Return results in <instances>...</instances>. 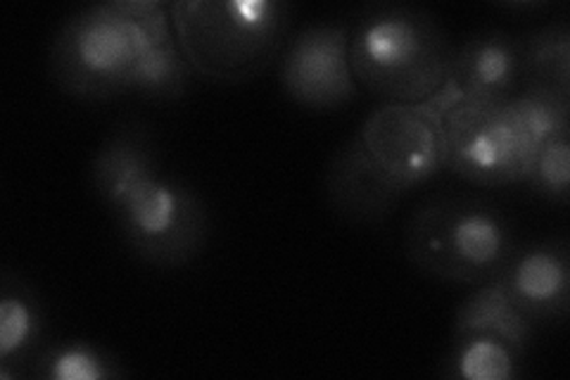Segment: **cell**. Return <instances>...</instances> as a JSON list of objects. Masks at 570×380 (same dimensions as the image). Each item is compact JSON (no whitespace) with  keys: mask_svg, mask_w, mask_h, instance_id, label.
<instances>
[{"mask_svg":"<svg viewBox=\"0 0 570 380\" xmlns=\"http://www.w3.org/2000/svg\"><path fill=\"white\" fill-rule=\"evenodd\" d=\"M88 181L142 264L169 271L203 255L212 235L209 210L186 181L167 172L146 121L115 124L91 159Z\"/></svg>","mask_w":570,"mask_h":380,"instance_id":"6da1fadb","label":"cell"},{"mask_svg":"<svg viewBox=\"0 0 570 380\" xmlns=\"http://www.w3.org/2000/svg\"><path fill=\"white\" fill-rule=\"evenodd\" d=\"M454 46L433 12L373 3L350 22V69L383 105H433L448 88Z\"/></svg>","mask_w":570,"mask_h":380,"instance_id":"7a4b0ae2","label":"cell"},{"mask_svg":"<svg viewBox=\"0 0 570 380\" xmlns=\"http://www.w3.org/2000/svg\"><path fill=\"white\" fill-rule=\"evenodd\" d=\"M171 33L167 3L107 0L88 6L71 14L52 39L50 77L77 100L127 96L138 60Z\"/></svg>","mask_w":570,"mask_h":380,"instance_id":"3957f363","label":"cell"},{"mask_svg":"<svg viewBox=\"0 0 570 380\" xmlns=\"http://www.w3.org/2000/svg\"><path fill=\"white\" fill-rule=\"evenodd\" d=\"M169 20L195 75L243 84L281 58L293 6L281 0H178L169 6Z\"/></svg>","mask_w":570,"mask_h":380,"instance_id":"277c9868","label":"cell"},{"mask_svg":"<svg viewBox=\"0 0 570 380\" xmlns=\"http://www.w3.org/2000/svg\"><path fill=\"white\" fill-rule=\"evenodd\" d=\"M519 243L511 216L478 195L428 197L404 226L406 260L444 283L494 281Z\"/></svg>","mask_w":570,"mask_h":380,"instance_id":"5b68a950","label":"cell"},{"mask_svg":"<svg viewBox=\"0 0 570 380\" xmlns=\"http://www.w3.org/2000/svg\"><path fill=\"white\" fill-rule=\"evenodd\" d=\"M433 107L444 134V169L480 188L523 184L538 146L511 100L438 98Z\"/></svg>","mask_w":570,"mask_h":380,"instance_id":"8992f818","label":"cell"},{"mask_svg":"<svg viewBox=\"0 0 570 380\" xmlns=\"http://www.w3.org/2000/svg\"><path fill=\"white\" fill-rule=\"evenodd\" d=\"M350 22H312L291 33L278 58L283 94L307 110H337L356 98Z\"/></svg>","mask_w":570,"mask_h":380,"instance_id":"52a82bcc","label":"cell"},{"mask_svg":"<svg viewBox=\"0 0 570 380\" xmlns=\"http://www.w3.org/2000/svg\"><path fill=\"white\" fill-rule=\"evenodd\" d=\"M356 136L376 165L409 191L444 169V134L433 105H381Z\"/></svg>","mask_w":570,"mask_h":380,"instance_id":"ba28073f","label":"cell"},{"mask_svg":"<svg viewBox=\"0 0 570 380\" xmlns=\"http://www.w3.org/2000/svg\"><path fill=\"white\" fill-rule=\"evenodd\" d=\"M494 283L534 325L566 321L570 312L568 241L519 243Z\"/></svg>","mask_w":570,"mask_h":380,"instance_id":"9c48e42d","label":"cell"},{"mask_svg":"<svg viewBox=\"0 0 570 380\" xmlns=\"http://www.w3.org/2000/svg\"><path fill=\"white\" fill-rule=\"evenodd\" d=\"M324 193L328 205L350 224L376 226L395 214L404 197L412 193L387 176L352 136L337 148L324 172Z\"/></svg>","mask_w":570,"mask_h":380,"instance_id":"30bf717a","label":"cell"},{"mask_svg":"<svg viewBox=\"0 0 570 380\" xmlns=\"http://www.w3.org/2000/svg\"><path fill=\"white\" fill-rule=\"evenodd\" d=\"M521 88L519 36L483 29L454 48L450 81L440 98L499 103L511 100Z\"/></svg>","mask_w":570,"mask_h":380,"instance_id":"8fae6325","label":"cell"},{"mask_svg":"<svg viewBox=\"0 0 570 380\" xmlns=\"http://www.w3.org/2000/svg\"><path fill=\"white\" fill-rule=\"evenodd\" d=\"M48 342V314L41 295L22 276L0 279V378L27 376L31 359Z\"/></svg>","mask_w":570,"mask_h":380,"instance_id":"7c38bea8","label":"cell"},{"mask_svg":"<svg viewBox=\"0 0 570 380\" xmlns=\"http://www.w3.org/2000/svg\"><path fill=\"white\" fill-rule=\"evenodd\" d=\"M492 333L504 338L528 357L534 338V323L515 306L494 281L475 285V291L459 304L452 335Z\"/></svg>","mask_w":570,"mask_h":380,"instance_id":"4fadbf2b","label":"cell"},{"mask_svg":"<svg viewBox=\"0 0 570 380\" xmlns=\"http://www.w3.org/2000/svg\"><path fill=\"white\" fill-rule=\"evenodd\" d=\"M525 354L492 333H459L440 364V376L459 380H515Z\"/></svg>","mask_w":570,"mask_h":380,"instance_id":"5bb4252c","label":"cell"},{"mask_svg":"<svg viewBox=\"0 0 570 380\" xmlns=\"http://www.w3.org/2000/svg\"><path fill=\"white\" fill-rule=\"evenodd\" d=\"M523 88L551 90L570 98V25L547 22L519 36Z\"/></svg>","mask_w":570,"mask_h":380,"instance_id":"9a60e30c","label":"cell"},{"mask_svg":"<svg viewBox=\"0 0 570 380\" xmlns=\"http://www.w3.org/2000/svg\"><path fill=\"white\" fill-rule=\"evenodd\" d=\"M129 369L124 361L96 342L65 340L46 342L36 352L24 378L39 380H119L127 378Z\"/></svg>","mask_w":570,"mask_h":380,"instance_id":"2e32d148","label":"cell"},{"mask_svg":"<svg viewBox=\"0 0 570 380\" xmlns=\"http://www.w3.org/2000/svg\"><path fill=\"white\" fill-rule=\"evenodd\" d=\"M193 67L186 60L184 50L178 48L176 36L157 41L142 56L129 79L127 94L140 96L153 103H171L186 96L193 81Z\"/></svg>","mask_w":570,"mask_h":380,"instance_id":"e0dca14e","label":"cell"},{"mask_svg":"<svg viewBox=\"0 0 570 380\" xmlns=\"http://www.w3.org/2000/svg\"><path fill=\"white\" fill-rule=\"evenodd\" d=\"M523 184L547 203H570V134L551 136L534 148Z\"/></svg>","mask_w":570,"mask_h":380,"instance_id":"ac0fdd59","label":"cell"},{"mask_svg":"<svg viewBox=\"0 0 570 380\" xmlns=\"http://www.w3.org/2000/svg\"><path fill=\"white\" fill-rule=\"evenodd\" d=\"M511 105L534 146L551 136L570 134V98L566 96L540 88H521L511 98Z\"/></svg>","mask_w":570,"mask_h":380,"instance_id":"d6986e66","label":"cell"}]
</instances>
